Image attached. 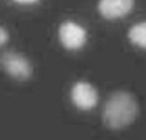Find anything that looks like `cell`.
Instances as JSON below:
<instances>
[{
  "mask_svg": "<svg viewBox=\"0 0 146 140\" xmlns=\"http://www.w3.org/2000/svg\"><path fill=\"white\" fill-rule=\"evenodd\" d=\"M0 65L11 77L25 80L30 77L32 67L23 55L15 52H5L0 56Z\"/></svg>",
  "mask_w": 146,
  "mask_h": 140,
  "instance_id": "7a4b0ae2",
  "label": "cell"
},
{
  "mask_svg": "<svg viewBox=\"0 0 146 140\" xmlns=\"http://www.w3.org/2000/svg\"><path fill=\"white\" fill-rule=\"evenodd\" d=\"M71 97L74 104L82 110H89L95 108L98 103V93L96 90L86 82H79L74 85Z\"/></svg>",
  "mask_w": 146,
  "mask_h": 140,
  "instance_id": "3957f363",
  "label": "cell"
},
{
  "mask_svg": "<svg viewBox=\"0 0 146 140\" xmlns=\"http://www.w3.org/2000/svg\"><path fill=\"white\" fill-rule=\"evenodd\" d=\"M8 40V34L5 29L0 27V46L4 45Z\"/></svg>",
  "mask_w": 146,
  "mask_h": 140,
  "instance_id": "52a82bcc",
  "label": "cell"
},
{
  "mask_svg": "<svg viewBox=\"0 0 146 140\" xmlns=\"http://www.w3.org/2000/svg\"><path fill=\"white\" fill-rule=\"evenodd\" d=\"M129 38L132 43L146 49V22L133 25L129 32Z\"/></svg>",
  "mask_w": 146,
  "mask_h": 140,
  "instance_id": "8992f818",
  "label": "cell"
},
{
  "mask_svg": "<svg viewBox=\"0 0 146 140\" xmlns=\"http://www.w3.org/2000/svg\"><path fill=\"white\" fill-rule=\"evenodd\" d=\"M59 35L62 45L70 50L81 48L87 40L85 29L80 25L69 21L60 25Z\"/></svg>",
  "mask_w": 146,
  "mask_h": 140,
  "instance_id": "277c9868",
  "label": "cell"
},
{
  "mask_svg": "<svg viewBox=\"0 0 146 140\" xmlns=\"http://www.w3.org/2000/svg\"><path fill=\"white\" fill-rule=\"evenodd\" d=\"M138 115V105L129 92L117 91L112 94L103 107L102 119L108 128L121 130L133 123Z\"/></svg>",
  "mask_w": 146,
  "mask_h": 140,
  "instance_id": "6da1fadb",
  "label": "cell"
},
{
  "mask_svg": "<svg viewBox=\"0 0 146 140\" xmlns=\"http://www.w3.org/2000/svg\"><path fill=\"white\" fill-rule=\"evenodd\" d=\"M133 5L134 0H101L98 8L103 17L115 19L128 14Z\"/></svg>",
  "mask_w": 146,
  "mask_h": 140,
  "instance_id": "5b68a950",
  "label": "cell"
},
{
  "mask_svg": "<svg viewBox=\"0 0 146 140\" xmlns=\"http://www.w3.org/2000/svg\"><path fill=\"white\" fill-rule=\"evenodd\" d=\"M18 3H21V4H33L37 2L38 0H15Z\"/></svg>",
  "mask_w": 146,
  "mask_h": 140,
  "instance_id": "ba28073f",
  "label": "cell"
}]
</instances>
